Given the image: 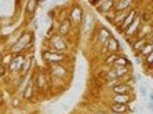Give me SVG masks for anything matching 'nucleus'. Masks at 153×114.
Wrapping results in <instances>:
<instances>
[{"instance_id": "nucleus-1", "label": "nucleus", "mask_w": 153, "mask_h": 114, "mask_svg": "<svg viewBox=\"0 0 153 114\" xmlns=\"http://www.w3.org/2000/svg\"><path fill=\"white\" fill-rule=\"evenodd\" d=\"M33 44H35V32L29 29H22L18 40L8 48V51L13 55H18V54L30 55L33 54Z\"/></svg>"}, {"instance_id": "nucleus-2", "label": "nucleus", "mask_w": 153, "mask_h": 114, "mask_svg": "<svg viewBox=\"0 0 153 114\" xmlns=\"http://www.w3.org/2000/svg\"><path fill=\"white\" fill-rule=\"evenodd\" d=\"M43 48L55 51V52L72 54V40L62 37L54 32L47 36L46 40H43Z\"/></svg>"}, {"instance_id": "nucleus-3", "label": "nucleus", "mask_w": 153, "mask_h": 114, "mask_svg": "<svg viewBox=\"0 0 153 114\" xmlns=\"http://www.w3.org/2000/svg\"><path fill=\"white\" fill-rule=\"evenodd\" d=\"M42 61L47 65H58V63H73V55L72 54H62V52H55L51 50H42Z\"/></svg>"}, {"instance_id": "nucleus-4", "label": "nucleus", "mask_w": 153, "mask_h": 114, "mask_svg": "<svg viewBox=\"0 0 153 114\" xmlns=\"http://www.w3.org/2000/svg\"><path fill=\"white\" fill-rule=\"evenodd\" d=\"M32 77H33V85H35V89H36V92H37V95H44V93L51 91L50 77H48L47 70L39 69L37 71L32 73Z\"/></svg>"}, {"instance_id": "nucleus-5", "label": "nucleus", "mask_w": 153, "mask_h": 114, "mask_svg": "<svg viewBox=\"0 0 153 114\" xmlns=\"http://www.w3.org/2000/svg\"><path fill=\"white\" fill-rule=\"evenodd\" d=\"M84 13L85 10L82 7L80 3H72V6L66 10V14H68V18L71 24L73 25L75 29H79L80 25H82V21H83V17H84Z\"/></svg>"}, {"instance_id": "nucleus-6", "label": "nucleus", "mask_w": 153, "mask_h": 114, "mask_svg": "<svg viewBox=\"0 0 153 114\" xmlns=\"http://www.w3.org/2000/svg\"><path fill=\"white\" fill-rule=\"evenodd\" d=\"M97 19H95V15L91 13V11H85L84 13V17H83V21H82V25H80V33L83 36H91L93 30L95 29L97 26Z\"/></svg>"}, {"instance_id": "nucleus-7", "label": "nucleus", "mask_w": 153, "mask_h": 114, "mask_svg": "<svg viewBox=\"0 0 153 114\" xmlns=\"http://www.w3.org/2000/svg\"><path fill=\"white\" fill-rule=\"evenodd\" d=\"M75 32V28H73V25L71 24V21H69L68 18V14H65L64 17L59 19V24H58V28H57V32L59 36H62V37H66V39H71L72 33Z\"/></svg>"}, {"instance_id": "nucleus-8", "label": "nucleus", "mask_w": 153, "mask_h": 114, "mask_svg": "<svg viewBox=\"0 0 153 114\" xmlns=\"http://www.w3.org/2000/svg\"><path fill=\"white\" fill-rule=\"evenodd\" d=\"M26 59L25 54H18V55H14L13 59H11L10 65L7 66V71L8 74H14V76H19L21 73V69L24 66V62Z\"/></svg>"}, {"instance_id": "nucleus-9", "label": "nucleus", "mask_w": 153, "mask_h": 114, "mask_svg": "<svg viewBox=\"0 0 153 114\" xmlns=\"http://www.w3.org/2000/svg\"><path fill=\"white\" fill-rule=\"evenodd\" d=\"M37 96H39V95H37V92H36V89H35V85H33V77H32V73H30L26 85L22 88L21 98L24 102H32V100H35Z\"/></svg>"}, {"instance_id": "nucleus-10", "label": "nucleus", "mask_w": 153, "mask_h": 114, "mask_svg": "<svg viewBox=\"0 0 153 114\" xmlns=\"http://www.w3.org/2000/svg\"><path fill=\"white\" fill-rule=\"evenodd\" d=\"M135 92L134 93H123V95H109V103H119V104H131L135 100Z\"/></svg>"}, {"instance_id": "nucleus-11", "label": "nucleus", "mask_w": 153, "mask_h": 114, "mask_svg": "<svg viewBox=\"0 0 153 114\" xmlns=\"http://www.w3.org/2000/svg\"><path fill=\"white\" fill-rule=\"evenodd\" d=\"M138 14H139V6H137V7H134V8H131V10L128 11V14H127V17L124 18V21L121 22V25H119L117 28H116V30H117L119 33H123L126 30V29L128 28V26L132 24V21L135 19L137 17H138Z\"/></svg>"}, {"instance_id": "nucleus-12", "label": "nucleus", "mask_w": 153, "mask_h": 114, "mask_svg": "<svg viewBox=\"0 0 153 114\" xmlns=\"http://www.w3.org/2000/svg\"><path fill=\"white\" fill-rule=\"evenodd\" d=\"M42 6V3H39L37 0H28L25 3V7H24V14H25L26 19L28 21H32L36 15V11L39 10V7Z\"/></svg>"}, {"instance_id": "nucleus-13", "label": "nucleus", "mask_w": 153, "mask_h": 114, "mask_svg": "<svg viewBox=\"0 0 153 114\" xmlns=\"http://www.w3.org/2000/svg\"><path fill=\"white\" fill-rule=\"evenodd\" d=\"M111 93L114 95H123V93H134V85L128 82H116L113 87H111Z\"/></svg>"}, {"instance_id": "nucleus-14", "label": "nucleus", "mask_w": 153, "mask_h": 114, "mask_svg": "<svg viewBox=\"0 0 153 114\" xmlns=\"http://www.w3.org/2000/svg\"><path fill=\"white\" fill-rule=\"evenodd\" d=\"M103 50L106 51V54H120L121 52V46L120 41H119L113 35L108 39V41L103 46Z\"/></svg>"}, {"instance_id": "nucleus-15", "label": "nucleus", "mask_w": 153, "mask_h": 114, "mask_svg": "<svg viewBox=\"0 0 153 114\" xmlns=\"http://www.w3.org/2000/svg\"><path fill=\"white\" fill-rule=\"evenodd\" d=\"M138 4L132 0H116L114 3V7H113V11L114 13H123V11H130L131 8L137 7Z\"/></svg>"}, {"instance_id": "nucleus-16", "label": "nucleus", "mask_w": 153, "mask_h": 114, "mask_svg": "<svg viewBox=\"0 0 153 114\" xmlns=\"http://www.w3.org/2000/svg\"><path fill=\"white\" fill-rule=\"evenodd\" d=\"M130 104H119V103H108L106 111L113 114H130Z\"/></svg>"}, {"instance_id": "nucleus-17", "label": "nucleus", "mask_w": 153, "mask_h": 114, "mask_svg": "<svg viewBox=\"0 0 153 114\" xmlns=\"http://www.w3.org/2000/svg\"><path fill=\"white\" fill-rule=\"evenodd\" d=\"M114 3H116V0H101L100 6L95 8V11L101 15H105V14H108V13L113 11Z\"/></svg>"}, {"instance_id": "nucleus-18", "label": "nucleus", "mask_w": 153, "mask_h": 114, "mask_svg": "<svg viewBox=\"0 0 153 114\" xmlns=\"http://www.w3.org/2000/svg\"><path fill=\"white\" fill-rule=\"evenodd\" d=\"M146 44V40L143 37H139V39H132L131 44H130V48L134 54H138L139 51L142 50V47Z\"/></svg>"}, {"instance_id": "nucleus-19", "label": "nucleus", "mask_w": 153, "mask_h": 114, "mask_svg": "<svg viewBox=\"0 0 153 114\" xmlns=\"http://www.w3.org/2000/svg\"><path fill=\"white\" fill-rule=\"evenodd\" d=\"M120 54H106V55H103V57H102V65H103V66H108V68L113 66L114 61L117 59V57L120 55Z\"/></svg>"}, {"instance_id": "nucleus-20", "label": "nucleus", "mask_w": 153, "mask_h": 114, "mask_svg": "<svg viewBox=\"0 0 153 114\" xmlns=\"http://www.w3.org/2000/svg\"><path fill=\"white\" fill-rule=\"evenodd\" d=\"M131 61L126 57L124 54H120L117 57V59L114 61V65L113 66H124V68H131Z\"/></svg>"}, {"instance_id": "nucleus-21", "label": "nucleus", "mask_w": 153, "mask_h": 114, "mask_svg": "<svg viewBox=\"0 0 153 114\" xmlns=\"http://www.w3.org/2000/svg\"><path fill=\"white\" fill-rule=\"evenodd\" d=\"M10 104L14 110H19V109H22V106H24V100H22V98L19 96V95H13L10 99Z\"/></svg>"}, {"instance_id": "nucleus-22", "label": "nucleus", "mask_w": 153, "mask_h": 114, "mask_svg": "<svg viewBox=\"0 0 153 114\" xmlns=\"http://www.w3.org/2000/svg\"><path fill=\"white\" fill-rule=\"evenodd\" d=\"M127 14H128V11H123V13H116V14H114L113 21H112L111 25L114 26V28H117L119 25H121V22L124 21V18L127 17Z\"/></svg>"}, {"instance_id": "nucleus-23", "label": "nucleus", "mask_w": 153, "mask_h": 114, "mask_svg": "<svg viewBox=\"0 0 153 114\" xmlns=\"http://www.w3.org/2000/svg\"><path fill=\"white\" fill-rule=\"evenodd\" d=\"M152 52H153V43H146L145 46L142 47V50L139 51L137 55H138V57H141L143 59V58L148 57V55H149V54H152ZM134 55H135V54H134Z\"/></svg>"}, {"instance_id": "nucleus-24", "label": "nucleus", "mask_w": 153, "mask_h": 114, "mask_svg": "<svg viewBox=\"0 0 153 114\" xmlns=\"http://www.w3.org/2000/svg\"><path fill=\"white\" fill-rule=\"evenodd\" d=\"M13 57H14V55H13V54L10 52V51H6V52L3 54V55H0V63L3 65V66H6V68H7L8 65H10V62H11V59H13Z\"/></svg>"}, {"instance_id": "nucleus-25", "label": "nucleus", "mask_w": 153, "mask_h": 114, "mask_svg": "<svg viewBox=\"0 0 153 114\" xmlns=\"http://www.w3.org/2000/svg\"><path fill=\"white\" fill-rule=\"evenodd\" d=\"M114 14H116L114 11H111V13H108V14L102 15V17L105 18V19H106V21L109 22V24H112V21H113V18H114Z\"/></svg>"}, {"instance_id": "nucleus-26", "label": "nucleus", "mask_w": 153, "mask_h": 114, "mask_svg": "<svg viewBox=\"0 0 153 114\" xmlns=\"http://www.w3.org/2000/svg\"><path fill=\"white\" fill-rule=\"evenodd\" d=\"M7 74H8L7 68H6V66H3V65L0 63V79H4V77H6Z\"/></svg>"}, {"instance_id": "nucleus-27", "label": "nucleus", "mask_w": 153, "mask_h": 114, "mask_svg": "<svg viewBox=\"0 0 153 114\" xmlns=\"http://www.w3.org/2000/svg\"><path fill=\"white\" fill-rule=\"evenodd\" d=\"M148 89H146V87L145 85H141L139 87V93H141V96L143 98V99H146V96H148Z\"/></svg>"}, {"instance_id": "nucleus-28", "label": "nucleus", "mask_w": 153, "mask_h": 114, "mask_svg": "<svg viewBox=\"0 0 153 114\" xmlns=\"http://www.w3.org/2000/svg\"><path fill=\"white\" fill-rule=\"evenodd\" d=\"M134 58H135V62H137V63H138V65H142V58H141V57H138L137 54H135V55H134Z\"/></svg>"}, {"instance_id": "nucleus-29", "label": "nucleus", "mask_w": 153, "mask_h": 114, "mask_svg": "<svg viewBox=\"0 0 153 114\" xmlns=\"http://www.w3.org/2000/svg\"><path fill=\"white\" fill-rule=\"evenodd\" d=\"M146 107H148V110H149V111H152V110H153V102L148 100V103H146Z\"/></svg>"}, {"instance_id": "nucleus-30", "label": "nucleus", "mask_w": 153, "mask_h": 114, "mask_svg": "<svg viewBox=\"0 0 153 114\" xmlns=\"http://www.w3.org/2000/svg\"><path fill=\"white\" fill-rule=\"evenodd\" d=\"M93 114H108L106 110H101V109H98V110H95Z\"/></svg>"}, {"instance_id": "nucleus-31", "label": "nucleus", "mask_w": 153, "mask_h": 114, "mask_svg": "<svg viewBox=\"0 0 153 114\" xmlns=\"http://www.w3.org/2000/svg\"><path fill=\"white\" fill-rule=\"evenodd\" d=\"M33 32H35V30H37V28H39V25H37V19H35V21H33Z\"/></svg>"}, {"instance_id": "nucleus-32", "label": "nucleus", "mask_w": 153, "mask_h": 114, "mask_svg": "<svg viewBox=\"0 0 153 114\" xmlns=\"http://www.w3.org/2000/svg\"><path fill=\"white\" fill-rule=\"evenodd\" d=\"M1 43H3V39H1V36H0V46H1Z\"/></svg>"}, {"instance_id": "nucleus-33", "label": "nucleus", "mask_w": 153, "mask_h": 114, "mask_svg": "<svg viewBox=\"0 0 153 114\" xmlns=\"http://www.w3.org/2000/svg\"><path fill=\"white\" fill-rule=\"evenodd\" d=\"M0 93H1V91H0Z\"/></svg>"}]
</instances>
